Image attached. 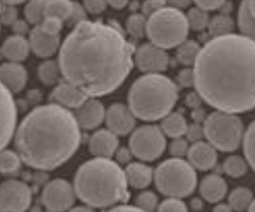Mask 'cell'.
<instances>
[{
  "instance_id": "obj_37",
  "label": "cell",
  "mask_w": 255,
  "mask_h": 212,
  "mask_svg": "<svg viewBox=\"0 0 255 212\" xmlns=\"http://www.w3.org/2000/svg\"><path fill=\"white\" fill-rule=\"evenodd\" d=\"M135 206L145 212H154L159 207V197L150 190H142L135 197Z\"/></svg>"
},
{
  "instance_id": "obj_53",
  "label": "cell",
  "mask_w": 255,
  "mask_h": 212,
  "mask_svg": "<svg viewBox=\"0 0 255 212\" xmlns=\"http://www.w3.org/2000/svg\"><path fill=\"white\" fill-rule=\"evenodd\" d=\"M108 4L113 8H116V10H122V8H125L127 4H128V1L130 0H107Z\"/></svg>"
},
{
  "instance_id": "obj_46",
  "label": "cell",
  "mask_w": 255,
  "mask_h": 212,
  "mask_svg": "<svg viewBox=\"0 0 255 212\" xmlns=\"http://www.w3.org/2000/svg\"><path fill=\"white\" fill-rule=\"evenodd\" d=\"M178 83L181 87L189 89V87H195V75H193V69H184L178 73Z\"/></svg>"
},
{
  "instance_id": "obj_52",
  "label": "cell",
  "mask_w": 255,
  "mask_h": 212,
  "mask_svg": "<svg viewBox=\"0 0 255 212\" xmlns=\"http://www.w3.org/2000/svg\"><path fill=\"white\" fill-rule=\"evenodd\" d=\"M14 26V30H15V35H22L28 30V22H25V21H19L17 19L15 21V24L12 25Z\"/></svg>"
},
{
  "instance_id": "obj_38",
  "label": "cell",
  "mask_w": 255,
  "mask_h": 212,
  "mask_svg": "<svg viewBox=\"0 0 255 212\" xmlns=\"http://www.w3.org/2000/svg\"><path fill=\"white\" fill-rule=\"evenodd\" d=\"M156 212H189L188 206L181 199L167 197L166 200L161 201Z\"/></svg>"
},
{
  "instance_id": "obj_57",
  "label": "cell",
  "mask_w": 255,
  "mask_h": 212,
  "mask_svg": "<svg viewBox=\"0 0 255 212\" xmlns=\"http://www.w3.org/2000/svg\"><path fill=\"white\" fill-rule=\"evenodd\" d=\"M24 1H28V0H0L1 4H11V6H17V4H21Z\"/></svg>"
},
{
  "instance_id": "obj_13",
  "label": "cell",
  "mask_w": 255,
  "mask_h": 212,
  "mask_svg": "<svg viewBox=\"0 0 255 212\" xmlns=\"http://www.w3.org/2000/svg\"><path fill=\"white\" fill-rule=\"evenodd\" d=\"M134 64L143 73H161L167 71L170 58L164 48L145 43L134 51Z\"/></svg>"
},
{
  "instance_id": "obj_15",
  "label": "cell",
  "mask_w": 255,
  "mask_h": 212,
  "mask_svg": "<svg viewBox=\"0 0 255 212\" xmlns=\"http://www.w3.org/2000/svg\"><path fill=\"white\" fill-rule=\"evenodd\" d=\"M29 46L30 51L35 54L36 57L43 59H48L53 57L54 54L60 50L61 46V36L60 35H50L47 32L36 25L29 33Z\"/></svg>"
},
{
  "instance_id": "obj_27",
  "label": "cell",
  "mask_w": 255,
  "mask_h": 212,
  "mask_svg": "<svg viewBox=\"0 0 255 212\" xmlns=\"http://www.w3.org/2000/svg\"><path fill=\"white\" fill-rule=\"evenodd\" d=\"M208 32L213 37L217 36H224L233 33L235 29V21L229 14H217L213 18H210V22H208Z\"/></svg>"
},
{
  "instance_id": "obj_24",
  "label": "cell",
  "mask_w": 255,
  "mask_h": 212,
  "mask_svg": "<svg viewBox=\"0 0 255 212\" xmlns=\"http://www.w3.org/2000/svg\"><path fill=\"white\" fill-rule=\"evenodd\" d=\"M238 24L242 35L255 41V0H242L239 7Z\"/></svg>"
},
{
  "instance_id": "obj_3",
  "label": "cell",
  "mask_w": 255,
  "mask_h": 212,
  "mask_svg": "<svg viewBox=\"0 0 255 212\" xmlns=\"http://www.w3.org/2000/svg\"><path fill=\"white\" fill-rule=\"evenodd\" d=\"M80 141L75 114L51 102L30 110L14 132L15 150L22 163L40 171L65 164L77 152Z\"/></svg>"
},
{
  "instance_id": "obj_54",
  "label": "cell",
  "mask_w": 255,
  "mask_h": 212,
  "mask_svg": "<svg viewBox=\"0 0 255 212\" xmlns=\"http://www.w3.org/2000/svg\"><path fill=\"white\" fill-rule=\"evenodd\" d=\"M206 113H204V110H202L200 107H196L195 110H193V118H195L196 123H202V121H204L206 120Z\"/></svg>"
},
{
  "instance_id": "obj_31",
  "label": "cell",
  "mask_w": 255,
  "mask_h": 212,
  "mask_svg": "<svg viewBox=\"0 0 255 212\" xmlns=\"http://www.w3.org/2000/svg\"><path fill=\"white\" fill-rule=\"evenodd\" d=\"M46 4L47 0H28L24 10L26 22L33 26L42 24L46 18Z\"/></svg>"
},
{
  "instance_id": "obj_60",
  "label": "cell",
  "mask_w": 255,
  "mask_h": 212,
  "mask_svg": "<svg viewBox=\"0 0 255 212\" xmlns=\"http://www.w3.org/2000/svg\"><path fill=\"white\" fill-rule=\"evenodd\" d=\"M0 7H1V3H0Z\"/></svg>"
},
{
  "instance_id": "obj_59",
  "label": "cell",
  "mask_w": 255,
  "mask_h": 212,
  "mask_svg": "<svg viewBox=\"0 0 255 212\" xmlns=\"http://www.w3.org/2000/svg\"><path fill=\"white\" fill-rule=\"evenodd\" d=\"M247 211H249V212H255V199H253V201H251V204H250L249 208H247Z\"/></svg>"
},
{
  "instance_id": "obj_2",
  "label": "cell",
  "mask_w": 255,
  "mask_h": 212,
  "mask_svg": "<svg viewBox=\"0 0 255 212\" xmlns=\"http://www.w3.org/2000/svg\"><path fill=\"white\" fill-rule=\"evenodd\" d=\"M193 68L196 93L220 112L255 109V41L244 35L211 37Z\"/></svg>"
},
{
  "instance_id": "obj_7",
  "label": "cell",
  "mask_w": 255,
  "mask_h": 212,
  "mask_svg": "<svg viewBox=\"0 0 255 212\" xmlns=\"http://www.w3.org/2000/svg\"><path fill=\"white\" fill-rule=\"evenodd\" d=\"M156 189L166 197L185 199L195 192L197 174L189 161L184 159H168L157 165L153 172Z\"/></svg>"
},
{
  "instance_id": "obj_55",
  "label": "cell",
  "mask_w": 255,
  "mask_h": 212,
  "mask_svg": "<svg viewBox=\"0 0 255 212\" xmlns=\"http://www.w3.org/2000/svg\"><path fill=\"white\" fill-rule=\"evenodd\" d=\"M213 212H233L232 207L229 204H224V203H217V206L214 207Z\"/></svg>"
},
{
  "instance_id": "obj_12",
  "label": "cell",
  "mask_w": 255,
  "mask_h": 212,
  "mask_svg": "<svg viewBox=\"0 0 255 212\" xmlns=\"http://www.w3.org/2000/svg\"><path fill=\"white\" fill-rule=\"evenodd\" d=\"M17 128V105L12 94L0 83V150L6 149Z\"/></svg>"
},
{
  "instance_id": "obj_45",
  "label": "cell",
  "mask_w": 255,
  "mask_h": 212,
  "mask_svg": "<svg viewBox=\"0 0 255 212\" xmlns=\"http://www.w3.org/2000/svg\"><path fill=\"white\" fill-rule=\"evenodd\" d=\"M193 1L196 3V6L206 11H215V10H220L228 0H193Z\"/></svg>"
},
{
  "instance_id": "obj_4",
  "label": "cell",
  "mask_w": 255,
  "mask_h": 212,
  "mask_svg": "<svg viewBox=\"0 0 255 212\" xmlns=\"http://www.w3.org/2000/svg\"><path fill=\"white\" fill-rule=\"evenodd\" d=\"M73 189L77 199L91 208H112L130 199L125 170L104 157L91 159L79 167Z\"/></svg>"
},
{
  "instance_id": "obj_19",
  "label": "cell",
  "mask_w": 255,
  "mask_h": 212,
  "mask_svg": "<svg viewBox=\"0 0 255 212\" xmlns=\"http://www.w3.org/2000/svg\"><path fill=\"white\" fill-rule=\"evenodd\" d=\"M28 82V72L19 62H6L0 65V83L11 94H18L25 89Z\"/></svg>"
},
{
  "instance_id": "obj_5",
  "label": "cell",
  "mask_w": 255,
  "mask_h": 212,
  "mask_svg": "<svg viewBox=\"0 0 255 212\" xmlns=\"http://www.w3.org/2000/svg\"><path fill=\"white\" fill-rule=\"evenodd\" d=\"M178 101V86L161 73H146L132 83L128 107L143 121H157L172 112Z\"/></svg>"
},
{
  "instance_id": "obj_34",
  "label": "cell",
  "mask_w": 255,
  "mask_h": 212,
  "mask_svg": "<svg viewBox=\"0 0 255 212\" xmlns=\"http://www.w3.org/2000/svg\"><path fill=\"white\" fill-rule=\"evenodd\" d=\"M127 32L134 39H142L146 36V28H148V18L143 14H132L127 18L126 22Z\"/></svg>"
},
{
  "instance_id": "obj_44",
  "label": "cell",
  "mask_w": 255,
  "mask_h": 212,
  "mask_svg": "<svg viewBox=\"0 0 255 212\" xmlns=\"http://www.w3.org/2000/svg\"><path fill=\"white\" fill-rule=\"evenodd\" d=\"M84 10L90 14H101L107 10V0H83Z\"/></svg>"
},
{
  "instance_id": "obj_56",
  "label": "cell",
  "mask_w": 255,
  "mask_h": 212,
  "mask_svg": "<svg viewBox=\"0 0 255 212\" xmlns=\"http://www.w3.org/2000/svg\"><path fill=\"white\" fill-rule=\"evenodd\" d=\"M68 212H95V211L89 206H79V207H73V208H71Z\"/></svg>"
},
{
  "instance_id": "obj_11",
  "label": "cell",
  "mask_w": 255,
  "mask_h": 212,
  "mask_svg": "<svg viewBox=\"0 0 255 212\" xmlns=\"http://www.w3.org/2000/svg\"><path fill=\"white\" fill-rule=\"evenodd\" d=\"M42 201L48 211L66 212L75 204L76 193L66 179H53L43 189Z\"/></svg>"
},
{
  "instance_id": "obj_48",
  "label": "cell",
  "mask_w": 255,
  "mask_h": 212,
  "mask_svg": "<svg viewBox=\"0 0 255 212\" xmlns=\"http://www.w3.org/2000/svg\"><path fill=\"white\" fill-rule=\"evenodd\" d=\"M166 6V3L163 1V0H146L145 3H143V7H142V11H143V15H150L152 12L157 11L159 8L161 7Z\"/></svg>"
},
{
  "instance_id": "obj_1",
  "label": "cell",
  "mask_w": 255,
  "mask_h": 212,
  "mask_svg": "<svg viewBox=\"0 0 255 212\" xmlns=\"http://www.w3.org/2000/svg\"><path fill=\"white\" fill-rule=\"evenodd\" d=\"M62 79L89 98L112 94L134 66V47L113 25L83 21L73 26L60 46Z\"/></svg>"
},
{
  "instance_id": "obj_28",
  "label": "cell",
  "mask_w": 255,
  "mask_h": 212,
  "mask_svg": "<svg viewBox=\"0 0 255 212\" xmlns=\"http://www.w3.org/2000/svg\"><path fill=\"white\" fill-rule=\"evenodd\" d=\"M22 160L19 154L10 149L0 150V174L1 175H15L21 170Z\"/></svg>"
},
{
  "instance_id": "obj_42",
  "label": "cell",
  "mask_w": 255,
  "mask_h": 212,
  "mask_svg": "<svg viewBox=\"0 0 255 212\" xmlns=\"http://www.w3.org/2000/svg\"><path fill=\"white\" fill-rule=\"evenodd\" d=\"M185 135H186V141L188 142H199L202 141L203 138H204V131H203V125L200 123H193L188 125V128H186V132H185Z\"/></svg>"
},
{
  "instance_id": "obj_8",
  "label": "cell",
  "mask_w": 255,
  "mask_h": 212,
  "mask_svg": "<svg viewBox=\"0 0 255 212\" xmlns=\"http://www.w3.org/2000/svg\"><path fill=\"white\" fill-rule=\"evenodd\" d=\"M204 138L221 152H235L243 142L244 124L238 114L217 112L208 114L203 121Z\"/></svg>"
},
{
  "instance_id": "obj_18",
  "label": "cell",
  "mask_w": 255,
  "mask_h": 212,
  "mask_svg": "<svg viewBox=\"0 0 255 212\" xmlns=\"http://www.w3.org/2000/svg\"><path fill=\"white\" fill-rule=\"evenodd\" d=\"M89 97L84 94L82 90L75 87L73 84L68 82L58 83L50 94V102L55 105L64 106L66 109H77L83 105Z\"/></svg>"
},
{
  "instance_id": "obj_10",
  "label": "cell",
  "mask_w": 255,
  "mask_h": 212,
  "mask_svg": "<svg viewBox=\"0 0 255 212\" xmlns=\"http://www.w3.org/2000/svg\"><path fill=\"white\" fill-rule=\"evenodd\" d=\"M32 203V192L22 181L7 179L0 183V212H26Z\"/></svg>"
},
{
  "instance_id": "obj_6",
  "label": "cell",
  "mask_w": 255,
  "mask_h": 212,
  "mask_svg": "<svg viewBox=\"0 0 255 212\" xmlns=\"http://www.w3.org/2000/svg\"><path fill=\"white\" fill-rule=\"evenodd\" d=\"M189 33L186 14L179 8L164 6L148 17L146 36L152 44L160 48L178 47Z\"/></svg>"
},
{
  "instance_id": "obj_33",
  "label": "cell",
  "mask_w": 255,
  "mask_h": 212,
  "mask_svg": "<svg viewBox=\"0 0 255 212\" xmlns=\"http://www.w3.org/2000/svg\"><path fill=\"white\" fill-rule=\"evenodd\" d=\"M222 168L225 171L226 175H229L232 178H242L243 175L247 174V170H249V164L247 161L240 157V156H229L226 157L224 164H222Z\"/></svg>"
},
{
  "instance_id": "obj_25",
  "label": "cell",
  "mask_w": 255,
  "mask_h": 212,
  "mask_svg": "<svg viewBox=\"0 0 255 212\" xmlns=\"http://www.w3.org/2000/svg\"><path fill=\"white\" fill-rule=\"evenodd\" d=\"M160 128L164 135L174 139V138H181L185 135L188 123H186V118L184 117L182 113L171 112L168 113L166 117L161 118Z\"/></svg>"
},
{
  "instance_id": "obj_36",
  "label": "cell",
  "mask_w": 255,
  "mask_h": 212,
  "mask_svg": "<svg viewBox=\"0 0 255 212\" xmlns=\"http://www.w3.org/2000/svg\"><path fill=\"white\" fill-rule=\"evenodd\" d=\"M244 156L247 164L255 171V120L250 124L243 136Z\"/></svg>"
},
{
  "instance_id": "obj_14",
  "label": "cell",
  "mask_w": 255,
  "mask_h": 212,
  "mask_svg": "<svg viewBox=\"0 0 255 212\" xmlns=\"http://www.w3.org/2000/svg\"><path fill=\"white\" fill-rule=\"evenodd\" d=\"M135 116L128 106L123 104H113L105 112V123L108 130L119 136L131 134L135 128Z\"/></svg>"
},
{
  "instance_id": "obj_49",
  "label": "cell",
  "mask_w": 255,
  "mask_h": 212,
  "mask_svg": "<svg viewBox=\"0 0 255 212\" xmlns=\"http://www.w3.org/2000/svg\"><path fill=\"white\" fill-rule=\"evenodd\" d=\"M107 212H145L141 208L136 206H127V204H119V206L112 207L109 211Z\"/></svg>"
},
{
  "instance_id": "obj_32",
  "label": "cell",
  "mask_w": 255,
  "mask_h": 212,
  "mask_svg": "<svg viewBox=\"0 0 255 212\" xmlns=\"http://www.w3.org/2000/svg\"><path fill=\"white\" fill-rule=\"evenodd\" d=\"M73 1L71 0H47L46 4V17L58 18L64 24L71 15Z\"/></svg>"
},
{
  "instance_id": "obj_47",
  "label": "cell",
  "mask_w": 255,
  "mask_h": 212,
  "mask_svg": "<svg viewBox=\"0 0 255 212\" xmlns=\"http://www.w3.org/2000/svg\"><path fill=\"white\" fill-rule=\"evenodd\" d=\"M115 161L119 165H127L131 163L132 153H131L130 147H118V150L115 152Z\"/></svg>"
},
{
  "instance_id": "obj_16",
  "label": "cell",
  "mask_w": 255,
  "mask_h": 212,
  "mask_svg": "<svg viewBox=\"0 0 255 212\" xmlns=\"http://www.w3.org/2000/svg\"><path fill=\"white\" fill-rule=\"evenodd\" d=\"M188 160L190 165L199 171H210L217 165V149L206 141L193 142L188 149Z\"/></svg>"
},
{
  "instance_id": "obj_39",
  "label": "cell",
  "mask_w": 255,
  "mask_h": 212,
  "mask_svg": "<svg viewBox=\"0 0 255 212\" xmlns=\"http://www.w3.org/2000/svg\"><path fill=\"white\" fill-rule=\"evenodd\" d=\"M188 149H189V142L184 139L182 136L181 138H174L171 143H170V147H168L170 154L175 159H182L184 156H186Z\"/></svg>"
},
{
  "instance_id": "obj_26",
  "label": "cell",
  "mask_w": 255,
  "mask_h": 212,
  "mask_svg": "<svg viewBox=\"0 0 255 212\" xmlns=\"http://www.w3.org/2000/svg\"><path fill=\"white\" fill-rule=\"evenodd\" d=\"M37 76L40 79V82L44 86H57L62 79V73H61L58 61H53V59H46L43 64L39 65L37 68Z\"/></svg>"
},
{
  "instance_id": "obj_41",
  "label": "cell",
  "mask_w": 255,
  "mask_h": 212,
  "mask_svg": "<svg viewBox=\"0 0 255 212\" xmlns=\"http://www.w3.org/2000/svg\"><path fill=\"white\" fill-rule=\"evenodd\" d=\"M39 26L50 35H60L62 26H64V22L58 18L46 17L42 21V24H39Z\"/></svg>"
},
{
  "instance_id": "obj_20",
  "label": "cell",
  "mask_w": 255,
  "mask_h": 212,
  "mask_svg": "<svg viewBox=\"0 0 255 212\" xmlns=\"http://www.w3.org/2000/svg\"><path fill=\"white\" fill-rule=\"evenodd\" d=\"M118 147H119V138L108 128L95 131L94 134L90 136V153L95 157L111 159L115 156V152L118 150Z\"/></svg>"
},
{
  "instance_id": "obj_21",
  "label": "cell",
  "mask_w": 255,
  "mask_h": 212,
  "mask_svg": "<svg viewBox=\"0 0 255 212\" xmlns=\"http://www.w3.org/2000/svg\"><path fill=\"white\" fill-rule=\"evenodd\" d=\"M200 195L203 200H206L210 204H217L228 193V185L225 179L218 175V174H210L207 177L203 178L200 182Z\"/></svg>"
},
{
  "instance_id": "obj_35",
  "label": "cell",
  "mask_w": 255,
  "mask_h": 212,
  "mask_svg": "<svg viewBox=\"0 0 255 212\" xmlns=\"http://www.w3.org/2000/svg\"><path fill=\"white\" fill-rule=\"evenodd\" d=\"M186 19H188V24H189V29L200 32V30H204L208 28L210 15H208V11L196 6L188 11Z\"/></svg>"
},
{
  "instance_id": "obj_30",
  "label": "cell",
  "mask_w": 255,
  "mask_h": 212,
  "mask_svg": "<svg viewBox=\"0 0 255 212\" xmlns=\"http://www.w3.org/2000/svg\"><path fill=\"white\" fill-rule=\"evenodd\" d=\"M253 199H254L253 192L250 189L240 186V188H236L232 190L231 195L228 197V201H229L228 204L232 207L233 211L242 212L249 208Z\"/></svg>"
},
{
  "instance_id": "obj_51",
  "label": "cell",
  "mask_w": 255,
  "mask_h": 212,
  "mask_svg": "<svg viewBox=\"0 0 255 212\" xmlns=\"http://www.w3.org/2000/svg\"><path fill=\"white\" fill-rule=\"evenodd\" d=\"M166 4L171 7H175V8H185V7H188L193 1V0H163Z\"/></svg>"
},
{
  "instance_id": "obj_23",
  "label": "cell",
  "mask_w": 255,
  "mask_h": 212,
  "mask_svg": "<svg viewBox=\"0 0 255 212\" xmlns=\"http://www.w3.org/2000/svg\"><path fill=\"white\" fill-rule=\"evenodd\" d=\"M127 185L132 189L143 190L153 181V170L143 163H130L125 170Z\"/></svg>"
},
{
  "instance_id": "obj_50",
  "label": "cell",
  "mask_w": 255,
  "mask_h": 212,
  "mask_svg": "<svg viewBox=\"0 0 255 212\" xmlns=\"http://www.w3.org/2000/svg\"><path fill=\"white\" fill-rule=\"evenodd\" d=\"M202 101L203 100L200 98V95L197 94V93H192V94H189L186 97V104H188V106H190V107H193V109L200 107Z\"/></svg>"
},
{
  "instance_id": "obj_29",
  "label": "cell",
  "mask_w": 255,
  "mask_h": 212,
  "mask_svg": "<svg viewBox=\"0 0 255 212\" xmlns=\"http://www.w3.org/2000/svg\"><path fill=\"white\" fill-rule=\"evenodd\" d=\"M200 44L195 40H185L177 47V59L185 66L195 65L197 55L200 53Z\"/></svg>"
},
{
  "instance_id": "obj_40",
  "label": "cell",
  "mask_w": 255,
  "mask_h": 212,
  "mask_svg": "<svg viewBox=\"0 0 255 212\" xmlns=\"http://www.w3.org/2000/svg\"><path fill=\"white\" fill-rule=\"evenodd\" d=\"M18 19L17 8L11 4H1L0 7V24L14 25Z\"/></svg>"
},
{
  "instance_id": "obj_22",
  "label": "cell",
  "mask_w": 255,
  "mask_h": 212,
  "mask_svg": "<svg viewBox=\"0 0 255 212\" xmlns=\"http://www.w3.org/2000/svg\"><path fill=\"white\" fill-rule=\"evenodd\" d=\"M30 53L29 40L22 35H12L7 37L3 46H1V54L3 57L10 62H22L28 58Z\"/></svg>"
},
{
  "instance_id": "obj_58",
  "label": "cell",
  "mask_w": 255,
  "mask_h": 212,
  "mask_svg": "<svg viewBox=\"0 0 255 212\" xmlns=\"http://www.w3.org/2000/svg\"><path fill=\"white\" fill-rule=\"evenodd\" d=\"M192 207L195 208V210H202L203 208V203L200 199H195V200L192 201Z\"/></svg>"
},
{
  "instance_id": "obj_9",
  "label": "cell",
  "mask_w": 255,
  "mask_h": 212,
  "mask_svg": "<svg viewBox=\"0 0 255 212\" xmlns=\"http://www.w3.org/2000/svg\"><path fill=\"white\" fill-rule=\"evenodd\" d=\"M167 146L166 135L159 125L145 124L132 131L130 136L131 153L142 161H154L164 153Z\"/></svg>"
},
{
  "instance_id": "obj_43",
  "label": "cell",
  "mask_w": 255,
  "mask_h": 212,
  "mask_svg": "<svg viewBox=\"0 0 255 212\" xmlns=\"http://www.w3.org/2000/svg\"><path fill=\"white\" fill-rule=\"evenodd\" d=\"M87 18H86V10H84V7L82 4H79V3H73V6H72V11L71 15L68 18V24L69 25H77L80 24V22H83L86 21Z\"/></svg>"
},
{
  "instance_id": "obj_17",
  "label": "cell",
  "mask_w": 255,
  "mask_h": 212,
  "mask_svg": "<svg viewBox=\"0 0 255 212\" xmlns=\"http://www.w3.org/2000/svg\"><path fill=\"white\" fill-rule=\"evenodd\" d=\"M105 107L101 101L97 98H89L80 107H77L75 117L80 128L83 130H95L105 121Z\"/></svg>"
}]
</instances>
